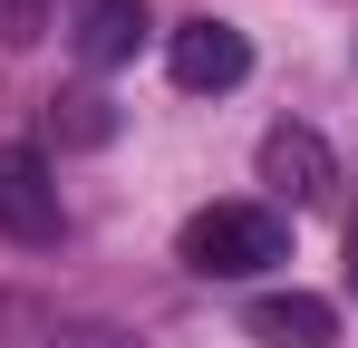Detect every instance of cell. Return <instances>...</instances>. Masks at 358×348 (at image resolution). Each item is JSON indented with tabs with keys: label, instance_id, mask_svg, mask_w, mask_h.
Returning <instances> with one entry per match:
<instances>
[{
	"label": "cell",
	"instance_id": "obj_8",
	"mask_svg": "<svg viewBox=\"0 0 358 348\" xmlns=\"http://www.w3.org/2000/svg\"><path fill=\"white\" fill-rule=\"evenodd\" d=\"M49 348H136V339H126V329H97V319H87V329H59Z\"/></svg>",
	"mask_w": 358,
	"mask_h": 348
},
{
	"label": "cell",
	"instance_id": "obj_6",
	"mask_svg": "<svg viewBox=\"0 0 358 348\" xmlns=\"http://www.w3.org/2000/svg\"><path fill=\"white\" fill-rule=\"evenodd\" d=\"M136 49H145V0H97L87 29H78V58L87 68H126Z\"/></svg>",
	"mask_w": 358,
	"mask_h": 348
},
{
	"label": "cell",
	"instance_id": "obj_3",
	"mask_svg": "<svg viewBox=\"0 0 358 348\" xmlns=\"http://www.w3.org/2000/svg\"><path fill=\"white\" fill-rule=\"evenodd\" d=\"M59 174L39 145H0V232L10 242H59Z\"/></svg>",
	"mask_w": 358,
	"mask_h": 348
},
{
	"label": "cell",
	"instance_id": "obj_2",
	"mask_svg": "<svg viewBox=\"0 0 358 348\" xmlns=\"http://www.w3.org/2000/svg\"><path fill=\"white\" fill-rule=\"evenodd\" d=\"M165 68H175L184 97H223V87H242V78H252V39H242L233 20H184L175 49H165Z\"/></svg>",
	"mask_w": 358,
	"mask_h": 348
},
{
	"label": "cell",
	"instance_id": "obj_5",
	"mask_svg": "<svg viewBox=\"0 0 358 348\" xmlns=\"http://www.w3.org/2000/svg\"><path fill=\"white\" fill-rule=\"evenodd\" d=\"M242 329L262 348H329L339 339V310H329L320 290H262V300L242 310Z\"/></svg>",
	"mask_w": 358,
	"mask_h": 348
},
{
	"label": "cell",
	"instance_id": "obj_4",
	"mask_svg": "<svg viewBox=\"0 0 358 348\" xmlns=\"http://www.w3.org/2000/svg\"><path fill=\"white\" fill-rule=\"evenodd\" d=\"M262 184H271L281 203H329V194H339V155H329V136H310V126H271V136H262Z\"/></svg>",
	"mask_w": 358,
	"mask_h": 348
},
{
	"label": "cell",
	"instance_id": "obj_7",
	"mask_svg": "<svg viewBox=\"0 0 358 348\" xmlns=\"http://www.w3.org/2000/svg\"><path fill=\"white\" fill-rule=\"evenodd\" d=\"M0 39H10V49L49 39V0H0Z\"/></svg>",
	"mask_w": 358,
	"mask_h": 348
},
{
	"label": "cell",
	"instance_id": "obj_1",
	"mask_svg": "<svg viewBox=\"0 0 358 348\" xmlns=\"http://www.w3.org/2000/svg\"><path fill=\"white\" fill-rule=\"evenodd\" d=\"M175 261L203 271V281H262L271 261H291V223L271 203H203L175 232Z\"/></svg>",
	"mask_w": 358,
	"mask_h": 348
},
{
	"label": "cell",
	"instance_id": "obj_9",
	"mask_svg": "<svg viewBox=\"0 0 358 348\" xmlns=\"http://www.w3.org/2000/svg\"><path fill=\"white\" fill-rule=\"evenodd\" d=\"M349 281H358V223H349Z\"/></svg>",
	"mask_w": 358,
	"mask_h": 348
}]
</instances>
